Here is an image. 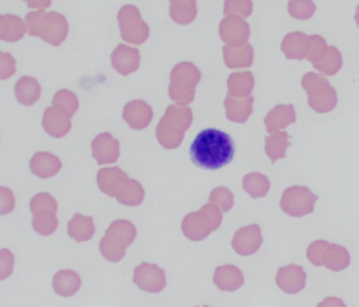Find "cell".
I'll return each instance as SVG.
<instances>
[{
  "instance_id": "cell-23",
  "label": "cell",
  "mask_w": 359,
  "mask_h": 307,
  "mask_svg": "<svg viewBox=\"0 0 359 307\" xmlns=\"http://www.w3.org/2000/svg\"><path fill=\"white\" fill-rule=\"evenodd\" d=\"M41 86L39 80L31 76H22L15 84V96L18 102L30 107L41 98Z\"/></svg>"
},
{
  "instance_id": "cell-18",
  "label": "cell",
  "mask_w": 359,
  "mask_h": 307,
  "mask_svg": "<svg viewBox=\"0 0 359 307\" xmlns=\"http://www.w3.org/2000/svg\"><path fill=\"white\" fill-rule=\"evenodd\" d=\"M213 281L220 290L232 292L239 289L245 284V277L238 267L226 264L215 269Z\"/></svg>"
},
{
  "instance_id": "cell-9",
  "label": "cell",
  "mask_w": 359,
  "mask_h": 307,
  "mask_svg": "<svg viewBox=\"0 0 359 307\" xmlns=\"http://www.w3.org/2000/svg\"><path fill=\"white\" fill-rule=\"evenodd\" d=\"M73 114L60 104L48 107L43 116V128L54 138H62L71 128V117Z\"/></svg>"
},
{
  "instance_id": "cell-17",
  "label": "cell",
  "mask_w": 359,
  "mask_h": 307,
  "mask_svg": "<svg viewBox=\"0 0 359 307\" xmlns=\"http://www.w3.org/2000/svg\"><path fill=\"white\" fill-rule=\"evenodd\" d=\"M123 117L133 130H144L152 120L153 109L144 101H130L123 107Z\"/></svg>"
},
{
  "instance_id": "cell-6",
  "label": "cell",
  "mask_w": 359,
  "mask_h": 307,
  "mask_svg": "<svg viewBox=\"0 0 359 307\" xmlns=\"http://www.w3.org/2000/svg\"><path fill=\"white\" fill-rule=\"evenodd\" d=\"M121 38L128 43L140 46L150 35L149 25L142 18L140 8L133 4H126L117 14Z\"/></svg>"
},
{
  "instance_id": "cell-1",
  "label": "cell",
  "mask_w": 359,
  "mask_h": 307,
  "mask_svg": "<svg viewBox=\"0 0 359 307\" xmlns=\"http://www.w3.org/2000/svg\"><path fill=\"white\" fill-rule=\"evenodd\" d=\"M232 137L217 128L201 130L191 143L190 158L195 165L205 170H217L234 159Z\"/></svg>"
},
{
  "instance_id": "cell-3",
  "label": "cell",
  "mask_w": 359,
  "mask_h": 307,
  "mask_svg": "<svg viewBox=\"0 0 359 307\" xmlns=\"http://www.w3.org/2000/svg\"><path fill=\"white\" fill-rule=\"evenodd\" d=\"M192 109L187 107L170 105L157 126L159 143L165 149H176L184 139V134L192 123Z\"/></svg>"
},
{
  "instance_id": "cell-15",
  "label": "cell",
  "mask_w": 359,
  "mask_h": 307,
  "mask_svg": "<svg viewBox=\"0 0 359 307\" xmlns=\"http://www.w3.org/2000/svg\"><path fill=\"white\" fill-rule=\"evenodd\" d=\"M128 246L129 244L125 238L110 227L107 229L106 235L100 242V250L102 257L113 263L123 260Z\"/></svg>"
},
{
  "instance_id": "cell-8",
  "label": "cell",
  "mask_w": 359,
  "mask_h": 307,
  "mask_svg": "<svg viewBox=\"0 0 359 307\" xmlns=\"http://www.w3.org/2000/svg\"><path fill=\"white\" fill-rule=\"evenodd\" d=\"M250 34L251 29L249 23L243 17L229 15L220 21V38L231 48H239L247 44Z\"/></svg>"
},
{
  "instance_id": "cell-46",
  "label": "cell",
  "mask_w": 359,
  "mask_h": 307,
  "mask_svg": "<svg viewBox=\"0 0 359 307\" xmlns=\"http://www.w3.org/2000/svg\"><path fill=\"white\" fill-rule=\"evenodd\" d=\"M195 307H199V306H195ZM203 307H210V306H208V305H203Z\"/></svg>"
},
{
  "instance_id": "cell-7",
  "label": "cell",
  "mask_w": 359,
  "mask_h": 307,
  "mask_svg": "<svg viewBox=\"0 0 359 307\" xmlns=\"http://www.w3.org/2000/svg\"><path fill=\"white\" fill-rule=\"evenodd\" d=\"M133 282L140 290L159 294L167 286L165 269L157 264L142 262L134 269Z\"/></svg>"
},
{
  "instance_id": "cell-42",
  "label": "cell",
  "mask_w": 359,
  "mask_h": 307,
  "mask_svg": "<svg viewBox=\"0 0 359 307\" xmlns=\"http://www.w3.org/2000/svg\"><path fill=\"white\" fill-rule=\"evenodd\" d=\"M1 79L6 80L15 73V59L10 53L3 52L1 55Z\"/></svg>"
},
{
  "instance_id": "cell-16",
  "label": "cell",
  "mask_w": 359,
  "mask_h": 307,
  "mask_svg": "<svg viewBox=\"0 0 359 307\" xmlns=\"http://www.w3.org/2000/svg\"><path fill=\"white\" fill-rule=\"evenodd\" d=\"M92 151L98 164L114 163L119 157V141L109 132L98 135L92 142Z\"/></svg>"
},
{
  "instance_id": "cell-40",
  "label": "cell",
  "mask_w": 359,
  "mask_h": 307,
  "mask_svg": "<svg viewBox=\"0 0 359 307\" xmlns=\"http://www.w3.org/2000/svg\"><path fill=\"white\" fill-rule=\"evenodd\" d=\"M327 245H329V243L327 241H316L313 242L309 246L306 257L312 262V264L316 265V266H323V252H325V247Z\"/></svg>"
},
{
  "instance_id": "cell-24",
  "label": "cell",
  "mask_w": 359,
  "mask_h": 307,
  "mask_svg": "<svg viewBox=\"0 0 359 307\" xmlns=\"http://www.w3.org/2000/svg\"><path fill=\"white\" fill-rule=\"evenodd\" d=\"M68 233L79 243L89 241L95 233L93 218L81 214H75L69 221Z\"/></svg>"
},
{
  "instance_id": "cell-4",
  "label": "cell",
  "mask_w": 359,
  "mask_h": 307,
  "mask_svg": "<svg viewBox=\"0 0 359 307\" xmlns=\"http://www.w3.org/2000/svg\"><path fill=\"white\" fill-rule=\"evenodd\" d=\"M201 79V73L196 65L189 61L178 63L170 75V98L177 104L186 107L194 100L196 86Z\"/></svg>"
},
{
  "instance_id": "cell-25",
  "label": "cell",
  "mask_w": 359,
  "mask_h": 307,
  "mask_svg": "<svg viewBox=\"0 0 359 307\" xmlns=\"http://www.w3.org/2000/svg\"><path fill=\"white\" fill-rule=\"evenodd\" d=\"M222 50H224V63L230 69L249 67L253 63L254 50L250 44L247 43L239 48L224 46Z\"/></svg>"
},
{
  "instance_id": "cell-33",
  "label": "cell",
  "mask_w": 359,
  "mask_h": 307,
  "mask_svg": "<svg viewBox=\"0 0 359 307\" xmlns=\"http://www.w3.org/2000/svg\"><path fill=\"white\" fill-rule=\"evenodd\" d=\"M302 86L310 97H319L325 94L331 88L329 81L314 73H309L302 79Z\"/></svg>"
},
{
  "instance_id": "cell-43",
  "label": "cell",
  "mask_w": 359,
  "mask_h": 307,
  "mask_svg": "<svg viewBox=\"0 0 359 307\" xmlns=\"http://www.w3.org/2000/svg\"><path fill=\"white\" fill-rule=\"evenodd\" d=\"M317 307H346V303L337 296H327L317 304Z\"/></svg>"
},
{
  "instance_id": "cell-19",
  "label": "cell",
  "mask_w": 359,
  "mask_h": 307,
  "mask_svg": "<svg viewBox=\"0 0 359 307\" xmlns=\"http://www.w3.org/2000/svg\"><path fill=\"white\" fill-rule=\"evenodd\" d=\"M311 38L302 32H293L285 35L281 50L287 59L302 60L310 52Z\"/></svg>"
},
{
  "instance_id": "cell-14",
  "label": "cell",
  "mask_w": 359,
  "mask_h": 307,
  "mask_svg": "<svg viewBox=\"0 0 359 307\" xmlns=\"http://www.w3.org/2000/svg\"><path fill=\"white\" fill-rule=\"evenodd\" d=\"M111 61H112V67L117 73L123 76L130 75L137 71L140 67V50L126 44H118V46L113 50Z\"/></svg>"
},
{
  "instance_id": "cell-34",
  "label": "cell",
  "mask_w": 359,
  "mask_h": 307,
  "mask_svg": "<svg viewBox=\"0 0 359 307\" xmlns=\"http://www.w3.org/2000/svg\"><path fill=\"white\" fill-rule=\"evenodd\" d=\"M253 13V2L252 0H224V14L237 15V16L248 18Z\"/></svg>"
},
{
  "instance_id": "cell-32",
  "label": "cell",
  "mask_w": 359,
  "mask_h": 307,
  "mask_svg": "<svg viewBox=\"0 0 359 307\" xmlns=\"http://www.w3.org/2000/svg\"><path fill=\"white\" fill-rule=\"evenodd\" d=\"M342 67V58L339 50L335 46L329 48L327 56L320 62L314 63L315 69L325 73V75H335Z\"/></svg>"
},
{
  "instance_id": "cell-20",
  "label": "cell",
  "mask_w": 359,
  "mask_h": 307,
  "mask_svg": "<svg viewBox=\"0 0 359 307\" xmlns=\"http://www.w3.org/2000/svg\"><path fill=\"white\" fill-rule=\"evenodd\" d=\"M81 277L76 271H72V269H62L54 275V292L58 296L70 298L81 289Z\"/></svg>"
},
{
  "instance_id": "cell-38",
  "label": "cell",
  "mask_w": 359,
  "mask_h": 307,
  "mask_svg": "<svg viewBox=\"0 0 359 307\" xmlns=\"http://www.w3.org/2000/svg\"><path fill=\"white\" fill-rule=\"evenodd\" d=\"M53 104L62 105L74 115L75 111L79 109V99L71 90H60L54 96Z\"/></svg>"
},
{
  "instance_id": "cell-36",
  "label": "cell",
  "mask_w": 359,
  "mask_h": 307,
  "mask_svg": "<svg viewBox=\"0 0 359 307\" xmlns=\"http://www.w3.org/2000/svg\"><path fill=\"white\" fill-rule=\"evenodd\" d=\"M30 208L33 214H36L41 210H52V212H57V201L49 193H39L31 200Z\"/></svg>"
},
{
  "instance_id": "cell-10",
  "label": "cell",
  "mask_w": 359,
  "mask_h": 307,
  "mask_svg": "<svg viewBox=\"0 0 359 307\" xmlns=\"http://www.w3.org/2000/svg\"><path fill=\"white\" fill-rule=\"evenodd\" d=\"M262 244L259 225L252 224L241 227L235 233L232 240L233 250L241 256L255 254Z\"/></svg>"
},
{
  "instance_id": "cell-29",
  "label": "cell",
  "mask_w": 359,
  "mask_h": 307,
  "mask_svg": "<svg viewBox=\"0 0 359 307\" xmlns=\"http://www.w3.org/2000/svg\"><path fill=\"white\" fill-rule=\"evenodd\" d=\"M253 97L249 96L243 101L236 100L232 95L229 94L224 101L226 107V117L233 121L243 122L252 111Z\"/></svg>"
},
{
  "instance_id": "cell-44",
  "label": "cell",
  "mask_w": 359,
  "mask_h": 307,
  "mask_svg": "<svg viewBox=\"0 0 359 307\" xmlns=\"http://www.w3.org/2000/svg\"><path fill=\"white\" fill-rule=\"evenodd\" d=\"M29 8L32 10H46L50 8L52 4V0H24Z\"/></svg>"
},
{
  "instance_id": "cell-37",
  "label": "cell",
  "mask_w": 359,
  "mask_h": 307,
  "mask_svg": "<svg viewBox=\"0 0 359 307\" xmlns=\"http://www.w3.org/2000/svg\"><path fill=\"white\" fill-rule=\"evenodd\" d=\"M210 202L219 206L222 212H226L232 208L233 195L229 189L219 187L214 189L210 196Z\"/></svg>"
},
{
  "instance_id": "cell-11",
  "label": "cell",
  "mask_w": 359,
  "mask_h": 307,
  "mask_svg": "<svg viewBox=\"0 0 359 307\" xmlns=\"http://www.w3.org/2000/svg\"><path fill=\"white\" fill-rule=\"evenodd\" d=\"M295 189L285 191L281 199L280 206L283 212L292 217H302L311 214L314 210V202L316 198L309 189H304V193L298 197Z\"/></svg>"
},
{
  "instance_id": "cell-30",
  "label": "cell",
  "mask_w": 359,
  "mask_h": 307,
  "mask_svg": "<svg viewBox=\"0 0 359 307\" xmlns=\"http://www.w3.org/2000/svg\"><path fill=\"white\" fill-rule=\"evenodd\" d=\"M32 225L37 233L41 236H50L55 233L58 227V219L56 212L52 210H41L33 214Z\"/></svg>"
},
{
  "instance_id": "cell-31",
  "label": "cell",
  "mask_w": 359,
  "mask_h": 307,
  "mask_svg": "<svg viewBox=\"0 0 359 307\" xmlns=\"http://www.w3.org/2000/svg\"><path fill=\"white\" fill-rule=\"evenodd\" d=\"M287 12L292 18L297 20H308L316 12V6L313 0H289Z\"/></svg>"
},
{
  "instance_id": "cell-39",
  "label": "cell",
  "mask_w": 359,
  "mask_h": 307,
  "mask_svg": "<svg viewBox=\"0 0 359 307\" xmlns=\"http://www.w3.org/2000/svg\"><path fill=\"white\" fill-rule=\"evenodd\" d=\"M109 227H110V228L114 229V231H116L117 233H121V235L125 238L126 241L128 242L129 246L133 243L136 236H137V231H136V227L134 226V225L128 220L113 221Z\"/></svg>"
},
{
  "instance_id": "cell-5",
  "label": "cell",
  "mask_w": 359,
  "mask_h": 307,
  "mask_svg": "<svg viewBox=\"0 0 359 307\" xmlns=\"http://www.w3.org/2000/svg\"><path fill=\"white\" fill-rule=\"evenodd\" d=\"M222 212L213 203L205 204L198 212H191L182 220L184 235L192 241H201L222 224Z\"/></svg>"
},
{
  "instance_id": "cell-2",
  "label": "cell",
  "mask_w": 359,
  "mask_h": 307,
  "mask_svg": "<svg viewBox=\"0 0 359 307\" xmlns=\"http://www.w3.org/2000/svg\"><path fill=\"white\" fill-rule=\"evenodd\" d=\"M28 33L39 37L53 46H60L69 34V23L64 15L57 12L35 11L26 15Z\"/></svg>"
},
{
  "instance_id": "cell-12",
  "label": "cell",
  "mask_w": 359,
  "mask_h": 307,
  "mask_svg": "<svg viewBox=\"0 0 359 307\" xmlns=\"http://www.w3.org/2000/svg\"><path fill=\"white\" fill-rule=\"evenodd\" d=\"M306 273L296 264L280 267L277 271L276 284L283 292L295 294L306 287Z\"/></svg>"
},
{
  "instance_id": "cell-21",
  "label": "cell",
  "mask_w": 359,
  "mask_h": 307,
  "mask_svg": "<svg viewBox=\"0 0 359 307\" xmlns=\"http://www.w3.org/2000/svg\"><path fill=\"white\" fill-rule=\"evenodd\" d=\"M28 31L26 22L13 14L0 16V39L7 42H16L24 38Z\"/></svg>"
},
{
  "instance_id": "cell-45",
  "label": "cell",
  "mask_w": 359,
  "mask_h": 307,
  "mask_svg": "<svg viewBox=\"0 0 359 307\" xmlns=\"http://www.w3.org/2000/svg\"><path fill=\"white\" fill-rule=\"evenodd\" d=\"M355 21H356L357 27H359V4L356 8V13H355Z\"/></svg>"
},
{
  "instance_id": "cell-26",
  "label": "cell",
  "mask_w": 359,
  "mask_h": 307,
  "mask_svg": "<svg viewBox=\"0 0 359 307\" xmlns=\"http://www.w3.org/2000/svg\"><path fill=\"white\" fill-rule=\"evenodd\" d=\"M170 16L180 25L192 23L197 16V0H169Z\"/></svg>"
},
{
  "instance_id": "cell-35",
  "label": "cell",
  "mask_w": 359,
  "mask_h": 307,
  "mask_svg": "<svg viewBox=\"0 0 359 307\" xmlns=\"http://www.w3.org/2000/svg\"><path fill=\"white\" fill-rule=\"evenodd\" d=\"M311 38V48L310 52L308 54V59L312 61L313 63L320 62L329 52L327 42L320 37L319 35L310 36Z\"/></svg>"
},
{
  "instance_id": "cell-27",
  "label": "cell",
  "mask_w": 359,
  "mask_h": 307,
  "mask_svg": "<svg viewBox=\"0 0 359 307\" xmlns=\"http://www.w3.org/2000/svg\"><path fill=\"white\" fill-rule=\"evenodd\" d=\"M351 257L344 246L337 244H329L323 252V263L327 269L341 271L350 265Z\"/></svg>"
},
{
  "instance_id": "cell-41",
  "label": "cell",
  "mask_w": 359,
  "mask_h": 307,
  "mask_svg": "<svg viewBox=\"0 0 359 307\" xmlns=\"http://www.w3.org/2000/svg\"><path fill=\"white\" fill-rule=\"evenodd\" d=\"M1 263H0V279L6 280L13 273L14 257L9 250H3L1 252Z\"/></svg>"
},
{
  "instance_id": "cell-28",
  "label": "cell",
  "mask_w": 359,
  "mask_h": 307,
  "mask_svg": "<svg viewBox=\"0 0 359 307\" xmlns=\"http://www.w3.org/2000/svg\"><path fill=\"white\" fill-rule=\"evenodd\" d=\"M254 88V77L250 71H237L231 74L228 79L230 95L234 97H245L251 94Z\"/></svg>"
},
{
  "instance_id": "cell-13",
  "label": "cell",
  "mask_w": 359,
  "mask_h": 307,
  "mask_svg": "<svg viewBox=\"0 0 359 307\" xmlns=\"http://www.w3.org/2000/svg\"><path fill=\"white\" fill-rule=\"evenodd\" d=\"M97 182L100 191L110 197L117 198L130 184L131 179L121 168H104L98 172Z\"/></svg>"
},
{
  "instance_id": "cell-22",
  "label": "cell",
  "mask_w": 359,
  "mask_h": 307,
  "mask_svg": "<svg viewBox=\"0 0 359 307\" xmlns=\"http://www.w3.org/2000/svg\"><path fill=\"white\" fill-rule=\"evenodd\" d=\"M30 168L33 174L41 178L47 179L55 176L60 172L62 168V161L56 156L43 151V153L35 154L34 157L31 160Z\"/></svg>"
}]
</instances>
